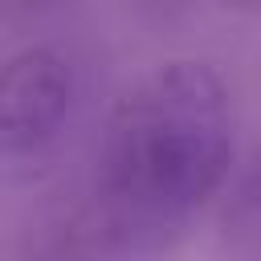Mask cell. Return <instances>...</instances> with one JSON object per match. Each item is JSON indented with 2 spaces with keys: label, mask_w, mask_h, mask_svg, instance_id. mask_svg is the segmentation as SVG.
<instances>
[{
  "label": "cell",
  "mask_w": 261,
  "mask_h": 261,
  "mask_svg": "<svg viewBox=\"0 0 261 261\" xmlns=\"http://www.w3.org/2000/svg\"><path fill=\"white\" fill-rule=\"evenodd\" d=\"M224 12H237V16H253L257 12V0H216Z\"/></svg>",
  "instance_id": "6"
},
{
  "label": "cell",
  "mask_w": 261,
  "mask_h": 261,
  "mask_svg": "<svg viewBox=\"0 0 261 261\" xmlns=\"http://www.w3.org/2000/svg\"><path fill=\"white\" fill-rule=\"evenodd\" d=\"M77 102V65L57 45H24L0 61V159H37Z\"/></svg>",
  "instance_id": "2"
},
{
  "label": "cell",
  "mask_w": 261,
  "mask_h": 261,
  "mask_svg": "<svg viewBox=\"0 0 261 261\" xmlns=\"http://www.w3.org/2000/svg\"><path fill=\"white\" fill-rule=\"evenodd\" d=\"M216 232L232 253H253L261 241V167L257 155H241L220 196L212 200Z\"/></svg>",
  "instance_id": "3"
},
{
  "label": "cell",
  "mask_w": 261,
  "mask_h": 261,
  "mask_svg": "<svg viewBox=\"0 0 261 261\" xmlns=\"http://www.w3.org/2000/svg\"><path fill=\"white\" fill-rule=\"evenodd\" d=\"M241 163V106L200 57H171L130 82L102 118L94 196L126 232L130 257L171 249L212 208Z\"/></svg>",
  "instance_id": "1"
},
{
  "label": "cell",
  "mask_w": 261,
  "mask_h": 261,
  "mask_svg": "<svg viewBox=\"0 0 261 261\" xmlns=\"http://www.w3.org/2000/svg\"><path fill=\"white\" fill-rule=\"evenodd\" d=\"M65 0H0V37L12 33H29L37 29L45 16H53Z\"/></svg>",
  "instance_id": "4"
},
{
  "label": "cell",
  "mask_w": 261,
  "mask_h": 261,
  "mask_svg": "<svg viewBox=\"0 0 261 261\" xmlns=\"http://www.w3.org/2000/svg\"><path fill=\"white\" fill-rule=\"evenodd\" d=\"M147 24H175L184 16H192V8L200 0H126Z\"/></svg>",
  "instance_id": "5"
}]
</instances>
